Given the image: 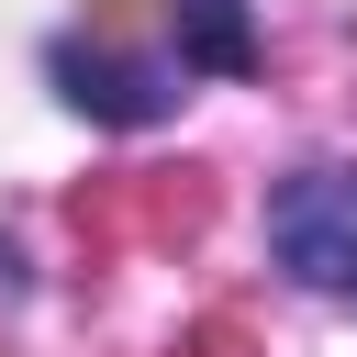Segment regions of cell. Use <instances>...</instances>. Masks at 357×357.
Listing matches in <instances>:
<instances>
[{
    "mask_svg": "<svg viewBox=\"0 0 357 357\" xmlns=\"http://www.w3.org/2000/svg\"><path fill=\"white\" fill-rule=\"evenodd\" d=\"M346 290H357V279H346Z\"/></svg>",
    "mask_w": 357,
    "mask_h": 357,
    "instance_id": "cell-6",
    "label": "cell"
},
{
    "mask_svg": "<svg viewBox=\"0 0 357 357\" xmlns=\"http://www.w3.org/2000/svg\"><path fill=\"white\" fill-rule=\"evenodd\" d=\"M268 245L290 279L312 290H346L357 279V167H301L268 190Z\"/></svg>",
    "mask_w": 357,
    "mask_h": 357,
    "instance_id": "cell-1",
    "label": "cell"
},
{
    "mask_svg": "<svg viewBox=\"0 0 357 357\" xmlns=\"http://www.w3.org/2000/svg\"><path fill=\"white\" fill-rule=\"evenodd\" d=\"M178 357H245V324H223V312H212V324H190V346H178Z\"/></svg>",
    "mask_w": 357,
    "mask_h": 357,
    "instance_id": "cell-4",
    "label": "cell"
},
{
    "mask_svg": "<svg viewBox=\"0 0 357 357\" xmlns=\"http://www.w3.org/2000/svg\"><path fill=\"white\" fill-rule=\"evenodd\" d=\"M45 78L67 89V112L123 123V134H134V123H167V112L190 100V89H178V67H156V56H112V45H78V33L45 56Z\"/></svg>",
    "mask_w": 357,
    "mask_h": 357,
    "instance_id": "cell-2",
    "label": "cell"
},
{
    "mask_svg": "<svg viewBox=\"0 0 357 357\" xmlns=\"http://www.w3.org/2000/svg\"><path fill=\"white\" fill-rule=\"evenodd\" d=\"M178 78H257V11L245 0H167Z\"/></svg>",
    "mask_w": 357,
    "mask_h": 357,
    "instance_id": "cell-3",
    "label": "cell"
},
{
    "mask_svg": "<svg viewBox=\"0 0 357 357\" xmlns=\"http://www.w3.org/2000/svg\"><path fill=\"white\" fill-rule=\"evenodd\" d=\"M134 11H156V0H89V22H134Z\"/></svg>",
    "mask_w": 357,
    "mask_h": 357,
    "instance_id": "cell-5",
    "label": "cell"
}]
</instances>
